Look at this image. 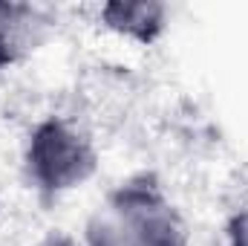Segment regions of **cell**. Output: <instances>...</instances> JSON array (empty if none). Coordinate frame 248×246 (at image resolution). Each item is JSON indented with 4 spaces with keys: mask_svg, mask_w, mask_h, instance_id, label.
<instances>
[{
    "mask_svg": "<svg viewBox=\"0 0 248 246\" xmlns=\"http://www.w3.org/2000/svg\"><path fill=\"white\" fill-rule=\"evenodd\" d=\"M95 20L119 41L150 47L168 32L170 9L156 0H113L95 9Z\"/></svg>",
    "mask_w": 248,
    "mask_h": 246,
    "instance_id": "3957f363",
    "label": "cell"
},
{
    "mask_svg": "<svg viewBox=\"0 0 248 246\" xmlns=\"http://www.w3.org/2000/svg\"><path fill=\"white\" fill-rule=\"evenodd\" d=\"M81 246H187V223L147 177L113 188L87 217Z\"/></svg>",
    "mask_w": 248,
    "mask_h": 246,
    "instance_id": "6da1fadb",
    "label": "cell"
},
{
    "mask_svg": "<svg viewBox=\"0 0 248 246\" xmlns=\"http://www.w3.org/2000/svg\"><path fill=\"white\" fill-rule=\"evenodd\" d=\"M41 246H81V241H78V238H72V235L58 232V235H49L46 241H41Z\"/></svg>",
    "mask_w": 248,
    "mask_h": 246,
    "instance_id": "8992f818",
    "label": "cell"
},
{
    "mask_svg": "<svg viewBox=\"0 0 248 246\" xmlns=\"http://www.w3.org/2000/svg\"><path fill=\"white\" fill-rule=\"evenodd\" d=\"M222 238H225V246H248V203L237 206L228 214Z\"/></svg>",
    "mask_w": 248,
    "mask_h": 246,
    "instance_id": "5b68a950",
    "label": "cell"
},
{
    "mask_svg": "<svg viewBox=\"0 0 248 246\" xmlns=\"http://www.w3.org/2000/svg\"><path fill=\"white\" fill-rule=\"evenodd\" d=\"M23 174L41 197H63L84 188L98 171L93 136L69 116H41L23 142Z\"/></svg>",
    "mask_w": 248,
    "mask_h": 246,
    "instance_id": "7a4b0ae2",
    "label": "cell"
},
{
    "mask_svg": "<svg viewBox=\"0 0 248 246\" xmlns=\"http://www.w3.org/2000/svg\"><path fill=\"white\" fill-rule=\"evenodd\" d=\"M49 15L32 3H0V70L26 61L49 35Z\"/></svg>",
    "mask_w": 248,
    "mask_h": 246,
    "instance_id": "277c9868",
    "label": "cell"
}]
</instances>
